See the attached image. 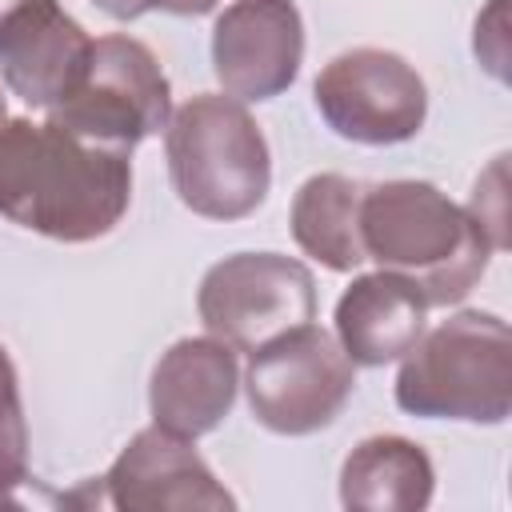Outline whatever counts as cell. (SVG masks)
Here are the masks:
<instances>
[{
    "mask_svg": "<svg viewBox=\"0 0 512 512\" xmlns=\"http://www.w3.org/2000/svg\"><path fill=\"white\" fill-rule=\"evenodd\" d=\"M4 120H8V108H4V96H0V128H4Z\"/></svg>",
    "mask_w": 512,
    "mask_h": 512,
    "instance_id": "20",
    "label": "cell"
},
{
    "mask_svg": "<svg viewBox=\"0 0 512 512\" xmlns=\"http://www.w3.org/2000/svg\"><path fill=\"white\" fill-rule=\"evenodd\" d=\"M424 316L428 300L416 284L380 268L372 276H356L336 300V340L352 364L380 368L400 360L424 336Z\"/></svg>",
    "mask_w": 512,
    "mask_h": 512,
    "instance_id": "13",
    "label": "cell"
},
{
    "mask_svg": "<svg viewBox=\"0 0 512 512\" xmlns=\"http://www.w3.org/2000/svg\"><path fill=\"white\" fill-rule=\"evenodd\" d=\"M360 204H364L360 180L340 172L308 176L292 200V236L300 252H308L332 272L360 268L368 260L360 236Z\"/></svg>",
    "mask_w": 512,
    "mask_h": 512,
    "instance_id": "15",
    "label": "cell"
},
{
    "mask_svg": "<svg viewBox=\"0 0 512 512\" xmlns=\"http://www.w3.org/2000/svg\"><path fill=\"white\" fill-rule=\"evenodd\" d=\"M88 32L56 0H0V76L32 108L52 112L84 72Z\"/></svg>",
    "mask_w": 512,
    "mask_h": 512,
    "instance_id": "10",
    "label": "cell"
},
{
    "mask_svg": "<svg viewBox=\"0 0 512 512\" xmlns=\"http://www.w3.org/2000/svg\"><path fill=\"white\" fill-rule=\"evenodd\" d=\"M508 196H504V156H496V164L476 180L472 188V208L468 216L480 224V232L488 236L492 252L508 248V212H504Z\"/></svg>",
    "mask_w": 512,
    "mask_h": 512,
    "instance_id": "17",
    "label": "cell"
},
{
    "mask_svg": "<svg viewBox=\"0 0 512 512\" xmlns=\"http://www.w3.org/2000/svg\"><path fill=\"white\" fill-rule=\"evenodd\" d=\"M316 108L328 128L356 144H400L424 128L428 88L420 72L384 48H352L316 76Z\"/></svg>",
    "mask_w": 512,
    "mask_h": 512,
    "instance_id": "8",
    "label": "cell"
},
{
    "mask_svg": "<svg viewBox=\"0 0 512 512\" xmlns=\"http://www.w3.org/2000/svg\"><path fill=\"white\" fill-rule=\"evenodd\" d=\"M396 404L412 416L504 424L512 412V332L492 312H456L404 352Z\"/></svg>",
    "mask_w": 512,
    "mask_h": 512,
    "instance_id": "4",
    "label": "cell"
},
{
    "mask_svg": "<svg viewBox=\"0 0 512 512\" xmlns=\"http://www.w3.org/2000/svg\"><path fill=\"white\" fill-rule=\"evenodd\" d=\"M24 480H28V424L20 408L16 368L0 348V504H8Z\"/></svg>",
    "mask_w": 512,
    "mask_h": 512,
    "instance_id": "16",
    "label": "cell"
},
{
    "mask_svg": "<svg viewBox=\"0 0 512 512\" xmlns=\"http://www.w3.org/2000/svg\"><path fill=\"white\" fill-rule=\"evenodd\" d=\"M220 0H156V8H164V12H172V16H204V12H212Z\"/></svg>",
    "mask_w": 512,
    "mask_h": 512,
    "instance_id": "19",
    "label": "cell"
},
{
    "mask_svg": "<svg viewBox=\"0 0 512 512\" xmlns=\"http://www.w3.org/2000/svg\"><path fill=\"white\" fill-rule=\"evenodd\" d=\"M360 236L364 256L384 272L412 280L428 308L464 300L480 284L492 256L480 224L424 180H388L364 188Z\"/></svg>",
    "mask_w": 512,
    "mask_h": 512,
    "instance_id": "2",
    "label": "cell"
},
{
    "mask_svg": "<svg viewBox=\"0 0 512 512\" xmlns=\"http://www.w3.org/2000/svg\"><path fill=\"white\" fill-rule=\"evenodd\" d=\"M108 504L124 512H188V508H236L232 492L212 476L184 436L164 428H144L128 440L104 476Z\"/></svg>",
    "mask_w": 512,
    "mask_h": 512,
    "instance_id": "11",
    "label": "cell"
},
{
    "mask_svg": "<svg viewBox=\"0 0 512 512\" xmlns=\"http://www.w3.org/2000/svg\"><path fill=\"white\" fill-rule=\"evenodd\" d=\"M132 200L128 152L84 140L52 120H4L0 216L40 236L84 244L120 224Z\"/></svg>",
    "mask_w": 512,
    "mask_h": 512,
    "instance_id": "1",
    "label": "cell"
},
{
    "mask_svg": "<svg viewBox=\"0 0 512 512\" xmlns=\"http://www.w3.org/2000/svg\"><path fill=\"white\" fill-rule=\"evenodd\" d=\"M252 416L280 436H308L340 416L356 388L348 352L320 324H296L252 348L244 372Z\"/></svg>",
    "mask_w": 512,
    "mask_h": 512,
    "instance_id": "6",
    "label": "cell"
},
{
    "mask_svg": "<svg viewBox=\"0 0 512 512\" xmlns=\"http://www.w3.org/2000/svg\"><path fill=\"white\" fill-rule=\"evenodd\" d=\"M304 60V20L292 0H236L212 28V68L232 100L280 96Z\"/></svg>",
    "mask_w": 512,
    "mask_h": 512,
    "instance_id": "9",
    "label": "cell"
},
{
    "mask_svg": "<svg viewBox=\"0 0 512 512\" xmlns=\"http://www.w3.org/2000/svg\"><path fill=\"white\" fill-rule=\"evenodd\" d=\"M164 152L180 204L204 220H240L268 196V140L232 96L200 92L180 104L164 128Z\"/></svg>",
    "mask_w": 512,
    "mask_h": 512,
    "instance_id": "3",
    "label": "cell"
},
{
    "mask_svg": "<svg viewBox=\"0 0 512 512\" xmlns=\"http://www.w3.org/2000/svg\"><path fill=\"white\" fill-rule=\"evenodd\" d=\"M236 384H240L236 348H228L216 336L176 340L152 372V388H148L152 420L172 436L196 440L232 412Z\"/></svg>",
    "mask_w": 512,
    "mask_h": 512,
    "instance_id": "12",
    "label": "cell"
},
{
    "mask_svg": "<svg viewBox=\"0 0 512 512\" xmlns=\"http://www.w3.org/2000/svg\"><path fill=\"white\" fill-rule=\"evenodd\" d=\"M196 308L216 340L236 352H252L316 316V284L292 256L236 252L204 272Z\"/></svg>",
    "mask_w": 512,
    "mask_h": 512,
    "instance_id": "7",
    "label": "cell"
},
{
    "mask_svg": "<svg viewBox=\"0 0 512 512\" xmlns=\"http://www.w3.org/2000/svg\"><path fill=\"white\" fill-rule=\"evenodd\" d=\"M48 120L84 140L132 152L172 120L168 76L140 40L100 36L88 48L80 80L48 112Z\"/></svg>",
    "mask_w": 512,
    "mask_h": 512,
    "instance_id": "5",
    "label": "cell"
},
{
    "mask_svg": "<svg viewBox=\"0 0 512 512\" xmlns=\"http://www.w3.org/2000/svg\"><path fill=\"white\" fill-rule=\"evenodd\" d=\"M92 4L104 8V12L116 16V20H136V16H144V12L156 8V0H92Z\"/></svg>",
    "mask_w": 512,
    "mask_h": 512,
    "instance_id": "18",
    "label": "cell"
},
{
    "mask_svg": "<svg viewBox=\"0 0 512 512\" xmlns=\"http://www.w3.org/2000/svg\"><path fill=\"white\" fill-rule=\"evenodd\" d=\"M432 460L404 436L360 440L340 468V500L356 512H420L432 500Z\"/></svg>",
    "mask_w": 512,
    "mask_h": 512,
    "instance_id": "14",
    "label": "cell"
}]
</instances>
